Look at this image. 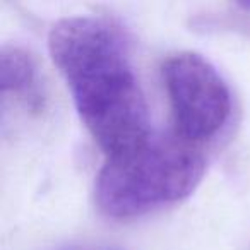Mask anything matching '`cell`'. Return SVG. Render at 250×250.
<instances>
[{"instance_id":"1","label":"cell","mask_w":250,"mask_h":250,"mask_svg":"<svg viewBox=\"0 0 250 250\" xmlns=\"http://www.w3.org/2000/svg\"><path fill=\"white\" fill-rule=\"evenodd\" d=\"M48 50L84 127L106 158L153 136L146 98L118 26L93 16L65 18L50 29Z\"/></svg>"},{"instance_id":"2","label":"cell","mask_w":250,"mask_h":250,"mask_svg":"<svg viewBox=\"0 0 250 250\" xmlns=\"http://www.w3.org/2000/svg\"><path fill=\"white\" fill-rule=\"evenodd\" d=\"M201 147L171 136H151L141 146L106 158L96 180L98 208L110 218H136L188 197L201 184Z\"/></svg>"},{"instance_id":"3","label":"cell","mask_w":250,"mask_h":250,"mask_svg":"<svg viewBox=\"0 0 250 250\" xmlns=\"http://www.w3.org/2000/svg\"><path fill=\"white\" fill-rule=\"evenodd\" d=\"M163 81L175 134L201 147L221 132L231 113V96L216 67L195 52H178L163 63Z\"/></svg>"},{"instance_id":"4","label":"cell","mask_w":250,"mask_h":250,"mask_svg":"<svg viewBox=\"0 0 250 250\" xmlns=\"http://www.w3.org/2000/svg\"><path fill=\"white\" fill-rule=\"evenodd\" d=\"M0 89L26 110L45 108V93L33 57L19 46H4L0 52Z\"/></svg>"}]
</instances>
